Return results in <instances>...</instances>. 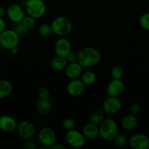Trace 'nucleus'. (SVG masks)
I'll return each mask as SVG.
<instances>
[{
    "mask_svg": "<svg viewBox=\"0 0 149 149\" xmlns=\"http://www.w3.org/2000/svg\"><path fill=\"white\" fill-rule=\"evenodd\" d=\"M102 60V55L97 49L85 47L77 52V62L83 68H91L97 65Z\"/></svg>",
    "mask_w": 149,
    "mask_h": 149,
    "instance_id": "obj_1",
    "label": "nucleus"
},
{
    "mask_svg": "<svg viewBox=\"0 0 149 149\" xmlns=\"http://www.w3.org/2000/svg\"><path fill=\"white\" fill-rule=\"evenodd\" d=\"M99 137L102 140L111 142L118 134V126L112 118L106 117L99 125Z\"/></svg>",
    "mask_w": 149,
    "mask_h": 149,
    "instance_id": "obj_2",
    "label": "nucleus"
},
{
    "mask_svg": "<svg viewBox=\"0 0 149 149\" xmlns=\"http://www.w3.org/2000/svg\"><path fill=\"white\" fill-rule=\"evenodd\" d=\"M53 33L61 37L70 34L73 29L71 20L64 16H58L51 23Z\"/></svg>",
    "mask_w": 149,
    "mask_h": 149,
    "instance_id": "obj_3",
    "label": "nucleus"
},
{
    "mask_svg": "<svg viewBox=\"0 0 149 149\" xmlns=\"http://www.w3.org/2000/svg\"><path fill=\"white\" fill-rule=\"evenodd\" d=\"M25 11L28 15L39 19L45 15L47 7L43 0H27L25 1Z\"/></svg>",
    "mask_w": 149,
    "mask_h": 149,
    "instance_id": "obj_4",
    "label": "nucleus"
},
{
    "mask_svg": "<svg viewBox=\"0 0 149 149\" xmlns=\"http://www.w3.org/2000/svg\"><path fill=\"white\" fill-rule=\"evenodd\" d=\"M37 140L42 148H51L56 143V134L52 128L43 127L38 132Z\"/></svg>",
    "mask_w": 149,
    "mask_h": 149,
    "instance_id": "obj_5",
    "label": "nucleus"
},
{
    "mask_svg": "<svg viewBox=\"0 0 149 149\" xmlns=\"http://www.w3.org/2000/svg\"><path fill=\"white\" fill-rule=\"evenodd\" d=\"M20 36L12 29H5L0 34V45L4 49L10 50L12 48L18 46Z\"/></svg>",
    "mask_w": 149,
    "mask_h": 149,
    "instance_id": "obj_6",
    "label": "nucleus"
},
{
    "mask_svg": "<svg viewBox=\"0 0 149 149\" xmlns=\"http://www.w3.org/2000/svg\"><path fill=\"white\" fill-rule=\"evenodd\" d=\"M66 143L72 148H80L83 147L86 144V140L82 132L77 130L73 129L71 130L67 131L64 137Z\"/></svg>",
    "mask_w": 149,
    "mask_h": 149,
    "instance_id": "obj_7",
    "label": "nucleus"
},
{
    "mask_svg": "<svg viewBox=\"0 0 149 149\" xmlns=\"http://www.w3.org/2000/svg\"><path fill=\"white\" fill-rule=\"evenodd\" d=\"M6 15L13 23H20L26 16L25 8L21 4L12 3L6 8Z\"/></svg>",
    "mask_w": 149,
    "mask_h": 149,
    "instance_id": "obj_8",
    "label": "nucleus"
},
{
    "mask_svg": "<svg viewBox=\"0 0 149 149\" xmlns=\"http://www.w3.org/2000/svg\"><path fill=\"white\" fill-rule=\"evenodd\" d=\"M18 134L19 137L23 140L32 139L36 134V128L34 125L30 120L24 119L18 124Z\"/></svg>",
    "mask_w": 149,
    "mask_h": 149,
    "instance_id": "obj_9",
    "label": "nucleus"
},
{
    "mask_svg": "<svg viewBox=\"0 0 149 149\" xmlns=\"http://www.w3.org/2000/svg\"><path fill=\"white\" fill-rule=\"evenodd\" d=\"M122 108V102L119 97L108 96L102 103V110L106 114L114 115L121 111Z\"/></svg>",
    "mask_w": 149,
    "mask_h": 149,
    "instance_id": "obj_10",
    "label": "nucleus"
},
{
    "mask_svg": "<svg viewBox=\"0 0 149 149\" xmlns=\"http://www.w3.org/2000/svg\"><path fill=\"white\" fill-rule=\"evenodd\" d=\"M53 49L56 55L63 58H67L72 50L71 42L65 36L59 37L56 41Z\"/></svg>",
    "mask_w": 149,
    "mask_h": 149,
    "instance_id": "obj_11",
    "label": "nucleus"
},
{
    "mask_svg": "<svg viewBox=\"0 0 149 149\" xmlns=\"http://www.w3.org/2000/svg\"><path fill=\"white\" fill-rule=\"evenodd\" d=\"M129 146L133 149L149 148V138L143 133H136L129 138Z\"/></svg>",
    "mask_w": 149,
    "mask_h": 149,
    "instance_id": "obj_12",
    "label": "nucleus"
},
{
    "mask_svg": "<svg viewBox=\"0 0 149 149\" xmlns=\"http://www.w3.org/2000/svg\"><path fill=\"white\" fill-rule=\"evenodd\" d=\"M86 85L80 79H70L67 84L66 90L67 93L72 97H79L84 93Z\"/></svg>",
    "mask_w": 149,
    "mask_h": 149,
    "instance_id": "obj_13",
    "label": "nucleus"
},
{
    "mask_svg": "<svg viewBox=\"0 0 149 149\" xmlns=\"http://www.w3.org/2000/svg\"><path fill=\"white\" fill-rule=\"evenodd\" d=\"M125 85L121 79H112L108 84L106 87V93L108 96L119 97L124 93Z\"/></svg>",
    "mask_w": 149,
    "mask_h": 149,
    "instance_id": "obj_14",
    "label": "nucleus"
},
{
    "mask_svg": "<svg viewBox=\"0 0 149 149\" xmlns=\"http://www.w3.org/2000/svg\"><path fill=\"white\" fill-rule=\"evenodd\" d=\"M18 123L15 119L8 115L0 116V130L4 132L11 133L16 130Z\"/></svg>",
    "mask_w": 149,
    "mask_h": 149,
    "instance_id": "obj_15",
    "label": "nucleus"
},
{
    "mask_svg": "<svg viewBox=\"0 0 149 149\" xmlns=\"http://www.w3.org/2000/svg\"><path fill=\"white\" fill-rule=\"evenodd\" d=\"M83 67L78 62L68 63L67 67L64 69L66 77L70 79L80 78L83 72Z\"/></svg>",
    "mask_w": 149,
    "mask_h": 149,
    "instance_id": "obj_16",
    "label": "nucleus"
},
{
    "mask_svg": "<svg viewBox=\"0 0 149 149\" xmlns=\"http://www.w3.org/2000/svg\"><path fill=\"white\" fill-rule=\"evenodd\" d=\"M82 133L88 140H95L99 137V125L89 122L82 128Z\"/></svg>",
    "mask_w": 149,
    "mask_h": 149,
    "instance_id": "obj_17",
    "label": "nucleus"
},
{
    "mask_svg": "<svg viewBox=\"0 0 149 149\" xmlns=\"http://www.w3.org/2000/svg\"><path fill=\"white\" fill-rule=\"evenodd\" d=\"M52 103L50 99H38L36 103V110L39 116H48L52 110Z\"/></svg>",
    "mask_w": 149,
    "mask_h": 149,
    "instance_id": "obj_18",
    "label": "nucleus"
},
{
    "mask_svg": "<svg viewBox=\"0 0 149 149\" xmlns=\"http://www.w3.org/2000/svg\"><path fill=\"white\" fill-rule=\"evenodd\" d=\"M137 124H138V120L137 116L131 113L125 115L121 121V127L127 131L134 130L137 127Z\"/></svg>",
    "mask_w": 149,
    "mask_h": 149,
    "instance_id": "obj_19",
    "label": "nucleus"
},
{
    "mask_svg": "<svg viewBox=\"0 0 149 149\" xmlns=\"http://www.w3.org/2000/svg\"><path fill=\"white\" fill-rule=\"evenodd\" d=\"M13 92V84L8 80L0 79V100L9 97Z\"/></svg>",
    "mask_w": 149,
    "mask_h": 149,
    "instance_id": "obj_20",
    "label": "nucleus"
},
{
    "mask_svg": "<svg viewBox=\"0 0 149 149\" xmlns=\"http://www.w3.org/2000/svg\"><path fill=\"white\" fill-rule=\"evenodd\" d=\"M67 64H68V61L67 58L57 56V55H56V57H54L50 63L51 69L55 71H64Z\"/></svg>",
    "mask_w": 149,
    "mask_h": 149,
    "instance_id": "obj_21",
    "label": "nucleus"
},
{
    "mask_svg": "<svg viewBox=\"0 0 149 149\" xmlns=\"http://www.w3.org/2000/svg\"><path fill=\"white\" fill-rule=\"evenodd\" d=\"M80 79L83 81L86 86H90L94 84L96 81V74L94 71L87 70L83 71L80 76Z\"/></svg>",
    "mask_w": 149,
    "mask_h": 149,
    "instance_id": "obj_22",
    "label": "nucleus"
},
{
    "mask_svg": "<svg viewBox=\"0 0 149 149\" xmlns=\"http://www.w3.org/2000/svg\"><path fill=\"white\" fill-rule=\"evenodd\" d=\"M105 118H106V113H105V111L102 109V110L97 109L91 113L90 116H89V122L95 124V125H99L103 122Z\"/></svg>",
    "mask_w": 149,
    "mask_h": 149,
    "instance_id": "obj_23",
    "label": "nucleus"
},
{
    "mask_svg": "<svg viewBox=\"0 0 149 149\" xmlns=\"http://www.w3.org/2000/svg\"><path fill=\"white\" fill-rule=\"evenodd\" d=\"M112 141L118 148H124L129 144V139L124 134H118Z\"/></svg>",
    "mask_w": 149,
    "mask_h": 149,
    "instance_id": "obj_24",
    "label": "nucleus"
},
{
    "mask_svg": "<svg viewBox=\"0 0 149 149\" xmlns=\"http://www.w3.org/2000/svg\"><path fill=\"white\" fill-rule=\"evenodd\" d=\"M38 33L42 37H48L53 34L52 27L51 24L48 23H43L41 25L38 29Z\"/></svg>",
    "mask_w": 149,
    "mask_h": 149,
    "instance_id": "obj_25",
    "label": "nucleus"
},
{
    "mask_svg": "<svg viewBox=\"0 0 149 149\" xmlns=\"http://www.w3.org/2000/svg\"><path fill=\"white\" fill-rule=\"evenodd\" d=\"M22 24L25 26L26 29L28 31L32 30V29L35 27V25H36V19L32 17L30 15H26L23 17V19L21 21Z\"/></svg>",
    "mask_w": 149,
    "mask_h": 149,
    "instance_id": "obj_26",
    "label": "nucleus"
},
{
    "mask_svg": "<svg viewBox=\"0 0 149 149\" xmlns=\"http://www.w3.org/2000/svg\"><path fill=\"white\" fill-rule=\"evenodd\" d=\"M124 75V71L121 66L115 65L110 70V76L114 79H121Z\"/></svg>",
    "mask_w": 149,
    "mask_h": 149,
    "instance_id": "obj_27",
    "label": "nucleus"
},
{
    "mask_svg": "<svg viewBox=\"0 0 149 149\" xmlns=\"http://www.w3.org/2000/svg\"><path fill=\"white\" fill-rule=\"evenodd\" d=\"M139 23L143 29L149 31V13H145L140 16Z\"/></svg>",
    "mask_w": 149,
    "mask_h": 149,
    "instance_id": "obj_28",
    "label": "nucleus"
},
{
    "mask_svg": "<svg viewBox=\"0 0 149 149\" xmlns=\"http://www.w3.org/2000/svg\"><path fill=\"white\" fill-rule=\"evenodd\" d=\"M62 127L66 131L71 130L75 128V122L72 118H66L62 122Z\"/></svg>",
    "mask_w": 149,
    "mask_h": 149,
    "instance_id": "obj_29",
    "label": "nucleus"
},
{
    "mask_svg": "<svg viewBox=\"0 0 149 149\" xmlns=\"http://www.w3.org/2000/svg\"><path fill=\"white\" fill-rule=\"evenodd\" d=\"M37 96L39 99H50L51 93L45 87H41L37 90Z\"/></svg>",
    "mask_w": 149,
    "mask_h": 149,
    "instance_id": "obj_30",
    "label": "nucleus"
},
{
    "mask_svg": "<svg viewBox=\"0 0 149 149\" xmlns=\"http://www.w3.org/2000/svg\"><path fill=\"white\" fill-rule=\"evenodd\" d=\"M13 30L19 35V36H23V35L26 34L29 31L25 28V26L22 24L21 22L17 23H14V26L13 28Z\"/></svg>",
    "mask_w": 149,
    "mask_h": 149,
    "instance_id": "obj_31",
    "label": "nucleus"
},
{
    "mask_svg": "<svg viewBox=\"0 0 149 149\" xmlns=\"http://www.w3.org/2000/svg\"><path fill=\"white\" fill-rule=\"evenodd\" d=\"M140 111H141V106H140V105L139 103H134L130 106L129 112L131 114L137 116L140 113Z\"/></svg>",
    "mask_w": 149,
    "mask_h": 149,
    "instance_id": "obj_32",
    "label": "nucleus"
},
{
    "mask_svg": "<svg viewBox=\"0 0 149 149\" xmlns=\"http://www.w3.org/2000/svg\"><path fill=\"white\" fill-rule=\"evenodd\" d=\"M23 147L24 149H35L36 148V144L32 141V139L25 140Z\"/></svg>",
    "mask_w": 149,
    "mask_h": 149,
    "instance_id": "obj_33",
    "label": "nucleus"
},
{
    "mask_svg": "<svg viewBox=\"0 0 149 149\" xmlns=\"http://www.w3.org/2000/svg\"><path fill=\"white\" fill-rule=\"evenodd\" d=\"M66 58H67L68 63L77 62V52H75L72 50V52L67 55Z\"/></svg>",
    "mask_w": 149,
    "mask_h": 149,
    "instance_id": "obj_34",
    "label": "nucleus"
},
{
    "mask_svg": "<svg viewBox=\"0 0 149 149\" xmlns=\"http://www.w3.org/2000/svg\"><path fill=\"white\" fill-rule=\"evenodd\" d=\"M6 29V23L3 18L0 17V34Z\"/></svg>",
    "mask_w": 149,
    "mask_h": 149,
    "instance_id": "obj_35",
    "label": "nucleus"
},
{
    "mask_svg": "<svg viewBox=\"0 0 149 149\" xmlns=\"http://www.w3.org/2000/svg\"><path fill=\"white\" fill-rule=\"evenodd\" d=\"M6 15V8H4L3 6H0V17L4 18Z\"/></svg>",
    "mask_w": 149,
    "mask_h": 149,
    "instance_id": "obj_36",
    "label": "nucleus"
},
{
    "mask_svg": "<svg viewBox=\"0 0 149 149\" xmlns=\"http://www.w3.org/2000/svg\"><path fill=\"white\" fill-rule=\"evenodd\" d=\"M51 148H57V149H65L66 147L64 146L61 145V144L60 143H56L55 144H54L53 146L52 147H51Z\"/></svg>",
    "mask_w": 149,
    "mask_h": 149,
    "instance_id": "obj_37",
    "label": "nucleus"
},
{
    "mask_svg": "<svg viewBox=\"0 0 149 149\" xmlns=\"http://www.w3.org/2000/svg\"><path fill=\"white\" fill-rule=\"evenodd\" d=\"M10 52H11L13 55H16V54L18 52V47H13L10 49Z\"/></svg>",
    "mask_w": 149,
    "mask_h": 149,
    "instance_id": "obj_38",
    "label": "nucleus"
},
{
    "mask_svg": "<svg viewBox=\"0 0 149 149\" xmlns=\"http://www.w3.org/2000/svg\"><path fill=\"white\" fill-rule=\"evenodd\" d=\"M1 49H2V47H1V46L0 45V53H1Z\"/></svg>",
    "mask_w": 149,
    "mask_h": 149,
    "instance_id": "obj_39",
    "label": "nucleus"
},
{
    "mask_svg": "<svg viewBox=\"0 0 149 149\" xmlns=\"http://www.w3.org/2000/svg\"><path fill=\"white\" fill-rule=\"evenodd\" d=\"M24 1H27V0H24Z\"/></svg>",
    "mask_w": 149,
    "mask_h": 149,
    "instance_id": "obj_40",
    "label": "nucleus"
},
{
    "mask_svg": "<svg viewBox=\"0 0 149 149\" xmlns=\"http://www.w3.org/2000/svg\"><path fill=\"white\" fill-rule=\"evenodd\" d=\"M148 1H149V0H148Z\"/></svg>",
    "mask_w": 149,
    "mask_h": 149,
    "instance_id": "obj_41",
    "label": "nucleus"
}]
</instances>
